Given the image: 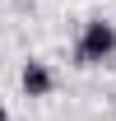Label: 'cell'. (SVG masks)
<instances>
[{
  "label": "cell",
  "mask_w": 116,
  "mask_h": 121,
  "mask_svg": "<svg viewBox=\"0 0 116 121\" xmlns=\"http://www.w3.org/2000/svg\"><path fill=\"white\" fill-rule=\"evenodd\" d=\"M116 56V23L112 19H88L79 42H74V60L79 65H107Z\"/></svg>",
  "instance_id": "obj_1"
},
{
  "label": "cell",
  "mask_w": 116,
  "mask_h": 121,
  "mask_svg": "<svg viewBox=\"0 0 116 121\" xmlns=\"http://www.w3.org/2000/svg\"><path fill=\"white\" fill-rule=\"evenodd\" d=\"M0 121H9V112H5V103H0Z\"/></svg>",
  "instance_id": "obj_3"
},
{
  "label": "cell",
  "mask_w": 116,
  "mask_h": 121,
  "mask_svg": "<svg viewBox=\"0 0 116 121\" xmlns=\"http://www.w3.org/2000/svg\"><path fill=\"white\" fill-rule=\"evenodd\" d=\"M19 84H23V93H28V98H46V93L56 89V75H51V65H46V60H23Z\"/></svg>",
  "instance_id": "obj_2"
}]
</instances>
